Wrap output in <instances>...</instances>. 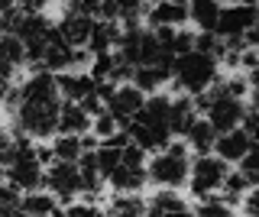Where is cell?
<instances>
[{
    "instance_id": "cell-1",
    "label": "cell",
    "mask_w": 259,
    "mask_h": 217,
    "mask_svg": "<svg viewBox=\"0 0 259 217\" xmlns=\"http://www.w3.org/2000/svg\"><path fill=\"white\" fill-rule=\"evenodd\" d=\"M168 94H152V98L143 101L140 114L126 123V136L136 149L143 152H162L172 143V133H168Z\"/></svg>"
},
{
    "instance_id": "cell-2",
    "label": "cell",
    "mask_w": 259,
    "mask_h": 217,
    "mask_svg": "<svg viewBox=\"0 0 259 217\" xmlns=\"http://www.w3.org/2000/svg\"><path fill=\"white\" fill-rule=\"evenodd\" d=\"M13 140H16V146H13V156H10V162H7L4 168V182L10 185V188H16L23 195H32V191H39V185H42V172L46 168L39 165V159H36V146L26 140V136H20L13 130Z\"/></svg>"
},
{
    "instance_id": "cell-3",
    "label": "cell",
    "mask_w": 259,
    "mask_h": 217,
    "mask_svg": "<svg viewBox=\"0 0 259 217\" xmlns=\"http://www.w3.org/2000/svg\"><path fill=\"white\" fill-rule=\"evenodd\" d=\"M188 149H185V143H168L162 152L146 162V182L159 185L162 191H175L182 188L185 182H188Z\"/></svg>"
},
{
    "instance_id": "cell-4",
    "label": "cell",
    "mask_w": 259,
    "mask_h": 217,
    "mask_svg": "<svg viewBox=\"0 0 259 217\" xmlns=\"http://www.w3.org/2000/svg\"><path fill=\"white\" fill-rule=\"evenodd\" d=\"M221 78V68H217L214 59H207V55L201 52H188V55H178L172 62V81L178 91L185 94H204L210 91V84Z\"/></svg>"
},
{
    "instance_id": "cell-5",
    "label": "cell",
    "mask_w": 259,
    "mask_h": 217,
    "mask_svg": "<svg viewBox=\"0 0 259 217\" xmlns=\"http://www.w3.org/2000/svg\"><path fill=\"white\" fill-rule=\"evenodd\" d=\"M117 55L126 62L130 68H143V65H156L162 62L165 55H162L159 42H156V33L146 26H130L120 33V42H117ZM175 62V59H168Z\"/></svg>"
},
{
    "instance_id": "cell-6",
    "label": "cell",
    "mask_w": 259,
    "mask_h": 217,
    "mask_svg": "<svg viewBox=\"0 0 259 217\" xmlns=\"http://www.w3.org/2000/svg\"><path fill=\"white\" fill-rule=\"evenodd\" d=\"M59 104H16V107H13L16 133L26 136V140H49V136L55 133Z\"/></svg>"
},
{
    "instance_id": "cell-7",
    "label": "cell",
    "mask_w": 259,
    "mask_h": 217,
    "mask_svg": "<svg viewBox=\"0 0 259 217\" xmlns=\"http://www.w3.org/2000/svg\"><path fill=\"white\" fill-rule=\"evenodd\" d=\"M256 20H259L256 4H246V0H240V4H221V17H217L214 36L221 42H237V39H243L256 26Z\"/></svg>"
},
{
    "instance_id": "cell-8",
    "label": "cell",
    "mask_w": 259,
    "mask_h": 217,
    "mask_svg": "<svg viewBox=\"0 0 259 217\" xmlns=\"http://www.w3.org/2000/svg\"><path fill=\"white\" fill-rule=\"evenodd\" d=\"M227 168L217 156H198L188 165V188L194 198H210L214 191H221V185L227 179Z\"/></svg>"
},
{
    "instance_id": "cell-9",
    "label": "cell",
    "mask_w": 259,
    "mask_h": 217,
    "mask_svg": "<svg viewBox=\"0 0 259 217\" xmlns=\"http://www.w3.org/2000/svg\"><path fill=\"white\" fill-rule=\"evenodd\" d=\"M42 185L49 188V195L59 201H71L81 195V175L75 162H52L42 172Z\"/></svg>"
},
{
    "instance_id": "cell-10",
    "label": "cell",
    "mask_w": 259,
    "mask_h": 217,
    "mask_svg": "<svg viewBox=\"0 0 259 217\" xmlns=\"http://www.w3.org/2000/svg\"><path fill=\"white\" fill-rule=\"evenodd\" d=\"M143 101H146V94H140L133 84H117L110 91V98H107V104H104V110L117 120V126L120 130H126V123L133 120L136 114H140V107H143Z\"/></svg>"
},
{
    "instance_id": "cell-11",
    "label": "cell",
    "mask_w": 259,
    "mask_h": 217,
    "mask_svg": "<svg viewBox=\"0 0 259 217\" xmlns=\"http://www.w3.org/2000/svg\"><path fill=\"white\" fill-rule=\"evenodd\" d=\"M59 88L55 75L49 71H32V75L16 88V104H59Z\"/></svg>"
},
{
    "instance_id": "cell-12",
    "label": "cell",
    "mask_w": 259,
    "mask_h": 217,
    "mask_svg": "<svg viewBox=\"0 0 259 217\" xmlns=\"http://www.w3.org/2000/svg\"><path fill=\"white\" fill-rule=\"evenodd\" d=\"M91 17H84V13H78L75 7H65V13L59 17V23H55V33H59V39L65 46H71V49H84L88 46V36H91Z\"/></svg>"
},
{
    "instance_id": "cell-13",
    "label": "cell",
    "mask_w": 259,
    "mask_h": 217,
    "mask_svg": "<svg viewBox=\"0 0 259 217\" xmlns=\"http://www.w3.org/2000/svg\"><path fill=\"white\" fill-rule=\"evenodd\" d=\"M146 23L149 29H182L188 23V4H175V0H162V4L146 7Z\"/></svg>"
},
{
    "instance_id": "cell-14",
    "label": "cell",
    "mask_w": 259,
    "mask_h": 217,
    "mask_svg": "<svg viewBox=\"0 0 259 217\" xmlns=\"http://www.w3.org/2000/svg\"><path fill=\"white\" fill-rule=\"evenodd\" d=\"M55 88H59V98L68 104H81L97 91L94 78L88 71H62V75H55Z\"/></svg>"
},
{
    "instance_id": "cell-15",
    "label": "cell",
    "mask_w": 259,
    "mask_h": 217,
    "mask_svg": "<svg viewBox=\"0 0 259 217\" xmlns=\"http://www.w3.org/2000/svg\"><path fill=\"white\" fill-rule=\"evenodd\" d=\"M253 146H256V143H253V136H246V133H243L240 126H237V130L221 133V136L214 140V156L221 159L224 165H230V162L237 165V162H240V159L246 156V152L253 149Z\"/></svg>"
},
{
    "instance_id": "cell-16",
    "label": "cell",
    "mask_w": 259,
    "mask_h": 217,
    "mask_svg": "<svg viewBox=\"0 0 259 217\" xmlns=\"http://www.w3.org/2000/svg\"><path fill=\"white\" fill-rule=\"evenodd\" d=\"M130 78H133V84L140 94H159V88L165 81H172V62L162 59L156 65H143V68H133L130 71Z\"/></svg>"
},
{
    "instance_id": "cell-17",
    "label": "cell",
    "mask_w": 259,
    "mask_h": 217,
    "mask_svg": "<svg viewBox=\"0 0 259 217\" xmlns=\"http://www.w3.org/2000/svg\"><path fill=\"white\" fill-rule=\"evenodd\" d=\"M91 130V117L81 110V104H59V117H55V133L59 136H88Z\"/></svg>"
},
{
    "instance_id": "cell-18",
    "label": "cell",
    "mask_w": 259,
    "mask_h": 217,
    "mask_svg": "<svg viewBox=\"0 0 259 217\" xmlns=\"http://www.w3.org/2000/svg\"><path fill=\"white\" fill-rule=\"evenodd\" d=\"M120 33H123V29H120L117 23L94 20V23H91V36H88L84 52H88V55H104V52H113V49H117V42H120Z\"/></svg>"
},
{
    "instance_id": "cell-19",
    "label": "cell",
    "mask_w": 259,
    "mask_h": 217,
    "mask_svg": "<svg viewBox=\"0 0 259 217\" xmlns=\"http://www.w3.org/2000/svg\"><path fill=\"white\" fill-rule=\"evenodd\" d=\"M107 182L113 185L117 195H140L143 185H146V165H123V162H120L107 175Z\"/></svg>"
},
{
    "instance_id": "cell-20",
    "label": "cell",
    "mask_w": 259,
    "mask_h": 217,
    "mask_svg": "<svg viewBox=\"0 0 259 217\" xmlns=\"http://www.w3.org/2000/svg\"><path fill=\"white\" fill-rule=\"evenodd\" d=\"M49 149H52L55 162H78L84 152L94 149V140L91 136H55V143Z\"/></svg>"
},
{
    "instance_id": "cell-21",
    "label": "cell",
    "mask_w": 259,
    "mask_h": 217,
    "mask_svg": "<svg viewBox=\"0 0 259 217\" xmlns=\"http://www.w3.org/2000/svg\"><path fill=\"white\" fill-rule=\"evenodd\" d=\"M194 120H198V110H194L191 98H172L168 101V133L172 136H185L191 130Z\"/></svg>"
},
{
    "instance_id": "cell-22",
    "label": "cell",
    "mask_w": 259,
    "mask_h": 217,
    "mask_svg": "<svg viewBox=\"0 0 259 217\" xmlns=\"http://www.w3.org/2000/svg\"><path fill=\"white\" fill-rule=\"evenodd\" d=\"M26 65V49L16 36H0V75L10 81L13 71Z\"/></svg>"
},
{
    "instance_id": "cell-23",
    "label": "cell",
    "mask_w": 259,
    "mask_h": 217,
    "mask_svg": "<svg viewBox=\"0 0 259 217\" xmlns=\"http://www.w3.org/2000/svg\"><path fill=\"white\" fill-rule=\"evenodd\" d=\"M214 140H217V133L207 126L204 117H198V120L191 123V130L185 133V149H194L198 156H210V149H214Z\"/></svg>"
},
{
    "instance_id": "cell-24",
    "label": "cell",
    "mask_w": 259,
    "mask_h": 217,
    "mask_svg": "<svg viewBox=\"0 0 259 217\" xmlns=\"http://www.w3.org/2000/svg\"><path fill=\"white\" fill-rule=\"evenodd\" d=\"M217 17H221V4L217 0H194V4H188V20L201 33H214Z\"/></svg>"
},
{
    "instance_id": "cell-25",
    "label": "cell",
    "mask_w": 259,
    "mask_h": 217,
    "mask_svg": "<svg viewBox=\"0 0 259 217\" xmlns=\"http://www.w3.org/2000/svg\"><path fill=\"white\" fill-rule=\"evenodd\" d=\"M107 217H146L143 195H113L107 201Z\"/></svg>"
},
{
    "instance_id": "cell-26",
    "label": "cell",
    "mask_w": 259,
    "mask_h": 217,
    "mask_svg": "<svg viewBox=\"0 0 259 217\" xmlns=\"http://www.w3.org/2000/svg\"><path fill=\"white\" fill-rule=\"evenodd\" d=\"M178 211H188V204L175 191H156L146 201V214H178Z\"/></svg>"
},
{
    "instance_id": "cell-27",
    "label": "cell",
    "mask_w": 259,
    "mask_h": 217,
    "mask_svg": "<svg viewBox=\"0 0 259 217\" xmlns=\"http://www.w3.org/2000/svg\"><path fill=\"white\" fill-rule=\"evenodd\" d=\"M55 207H59V201L52 195H42V191H32V195L20 198V211L26 217H46V214H52Z\"/></svg>"
},
{
    "instance_id": "cell-28",
    "label": "cell",
    "mask_w": 259,
    "mask_h": 217,
    "mask_svg": "<svg viewBox=\"0 0 259 217\" xmlns=\"http://www.w3.org/2000/svg\"><path fill=\"white\" fill-rule=\"evenodd\" d=\"M191 217H237V211H233V204H227L224 198L210 195V198L198 201V207L191 211Z\"/></svg>"
},
{
    "instance_id": "cell-29",
    "label": "cell",
    "mask_w": 259,
    "mask_h": 217,
    "mask_svg": "<svg viewBox=\"0 0 259 217\" xmlns=\"http://www.w3.org/2000/svg\"><path fill=\"white\" fill-rule=\"evenodd\" d=\"M94 165H97V172H101V179L107 182V175H110L113 168L120 165V146H110V143H101V146L94 149Z\"/></svg>"
},
{
    "instance_id": "cell-30",
    "label": "cell",
    "mask_w": 259,
    "mask_h": 217,
    "mask_svg": "<svg viewBox=\"0 0 259 217\" xmlns=\"http://www.w3.org/2000/svg\"><path fill=\"white\" fill-rule=\"evenodd\" d=\"M221 191H224V201H227V204H230V201L237 204V201H243V195H246V191H253V185H249V182L237 172V168H233V172H227Z\"/></svg>"
},
{
    "instance_id": "cell-31",
    "label": "cell",
    "mask_w": 259,
    "mask_h": 217,
    "mask_svg": "<svg viewBox=\"0 0 259 217\" xmlns=\"http://www.w3.org/2000/svg\"><path fill=\"white\" fill-rule=\"evenodd\" d=\"M237 172H240L243 179H246V182L256 188V175H259V149H256V146H253V149H249L246 156H243L240 162H237Z\"/></svg>"
},
{
    "instance_id": "cell-32",
    "label": "cell",
    "mask_w": 259,
    "mask_h": 217,
    "mask_svg": "<svg viewBox=\"0 0 259 217\" xmlns=\"http://www.w3.org/2000/svg\"><path fill=\"white\" fill-rule=\"evenodd\" d=\"M91 130L101 136V143H104V140H110V136H117V133H120V126H117V120H113L107 110H104V114H97V117L91 120Z\"/></svg>"
},
{
    "instance_id": "cell-33",
    "label": "cell",
    "mask_w": 259,
    "mask_h": 217,
    "mask_svg": "<svg viewBox=\"0 0 259 217\" xmlns=\"http://www.w3.org/2000/svg\"><path fill=\"white\" fill-rule=\"evenodd\" d=\"M13 146H16V140H13V130L0 126V165H7V162H10V156H13Z\"/></svg>"
},
{
    "instance_id": "cell-34",
    "label": "cell",
    "mask_w": 259,
    "mask_h": 217,
    "mask_svg": "<svg viewBox=\"0 0 259 217\" xmlns=\"http://www.w3.org/2000/svg\"><path fill=\"white\" fill-rule=\"evenodd\" d=\"M62 217H104V211L97 204H71L68 211H62Z\"/></svg>"
},
{
    "instance_id": "cell-35",
    "label": "cell",
    "mask_w": 259,
    "mask_h": 217,
    "mask_svg": "<svg viewBox=\"0 0 259 217\" xmlns=\"http://www.w3.org/2000/svg\"><path fill=\"white\" fill-rule=\"evenodd\" d=\"M146 217H191V207L188 211H178V214H146Z\"/></svg>"
},
{
    "instance_id": "cell-36",
    "label": "cell",
    "mask_w": 259,
    "mask_h": 217,
    "mask_svg": "<svg viewBox=\"0 0 259 217\" xmlns=\"http://www.w3.org/2000/svg\"><path fill=\"white\" fill-rule=\"evenodd\" d=\"M7 91H10V81H7V78H4V75H0V98H4V94H7Z\"/></svg>"
},
{
    "instance_id": "cell-37",
    "label": "cell",
    "mask_w": 259,
    "mask_h": 217,
    "mask_svg": "<svg viewBox=\"0 0 259 217\" xmlns=\"http://www.w3.org/2000/svg\"><path fill=\"white\" fill-rule=\"evenodd\" d=\"M13 217H26V214H23V211H16V214H13Z\"/></svg>"
},
{
    "instance_id": "cell-38",
    "label": "cell",
    "mask_w": 259,
    "mask_h": 217,
    "mask_svg": "<svg viewBox=\"0 0 259 217\" xmlns=\"http://www.w3.org/2000/svg\"><path fill=\"white\" fill-rule=\"evenodd\" d=\"M0 185H4V179H0Z\"/></svg>"
}]
</instances>
